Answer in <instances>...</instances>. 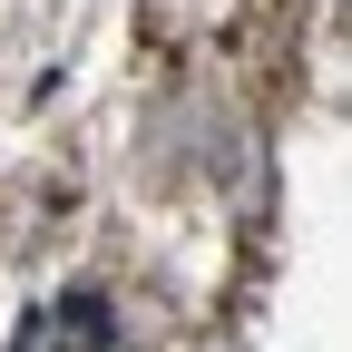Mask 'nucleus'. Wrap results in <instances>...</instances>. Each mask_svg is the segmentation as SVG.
Listing matches in <instances>:
<instances>
[]
</instances>
